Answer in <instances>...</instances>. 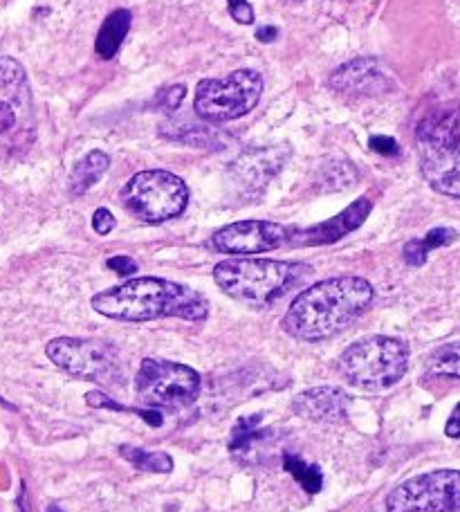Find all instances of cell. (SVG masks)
<instances>
[{
  "instance_id": "44dd1931",
  "label": "cell",
  "mask_w": 460,
  "mask_h": 512,
  "mask_svg": "<svg viewBox=\"0 0 460 512\" xmlns=\"http://www.w3.org/2000/svg\"><path fill=\"white\" fill-rule=\"evenodd\" d=\"M283 468L292 474L294 481H297L299 486L308 492V495H317L321 486H324V474H321V470L317 468V465L303 461L301 456L285 454Z\"/></svg>"
},
{
  "instance_id": "ba28073f",
  "label": "cell",
  "mask_w": 460,
  "mask_h": 512,
  "mask_svg": "<svg viewBox=\"0 0 460 512\" xmlns=\"http://www.w3.org/2000/svg\"><path fill=\"white\" fill-rule=\"evenodd\" d=\"M50 362L57 364L68 376L97 382L117 384L124 380V362L117 346L99 337H57L45 346Z\"/></svg>"
},
{
  "instance_id": "e0dca14e",
  "label": "cell",
  "mask_w": 460,
  "mask_h": 512,
  "mask_svg": "<svg viewBox=\"0 0 460 512\" xmlns=\"http://www.w3.org/2000/svg\"><path fill=\"white\" fill-rule=\"evenodd\" d=\"M0 102L27 108L32 102L27 75L21 63L12 57H0Z\"/></svg>"
},
{
  "instance_id": "8fae6325",
  "label": "cell",
  "mask_w": 460,
  "mask_h": 512,
  "mask_svg": "<svg viewBox=\"0 0 460 512\" xmlns=\"http://www.w3.org/2000/svg\"><path fill=\"white\" fill-rule=\"evenodd\" d=\"M290 241V230L272 221H238L218 230L207 245L220 254H263Z\"/></svg>"
},
{
  "instance_id": "d6986e66",
  "label": "cell",
  "mask_w": 460,
  "mask_h": 512,
  "mask_svg": "<svg viewBox=\"0 0 460 512\" xmlns=\"http://www.w3.org/2000/svg\"><path fill=\"white\" fill-rule=\"evenodd\" d=\"M131 23H133V16L128 9H115L113 14L106 16V21L99 27V34L95 41V50L101 59L108 61L115 57L119 48H122L128 30H131Z\"/></svg>"
},
{
  "instance_id": "4316f807",
  "label": "cell",
  "mask_w": 460,
  "mask_h": 512,
  "mask_svg": "<svg viewBox=\"0 0 460 512\" xmlns=\"http://www.w3.org/2000/svg\"><path fill=\"white\" fill-rule=\"evenodd\" d=\"M115 216L110 214V209L99 207L95 214H92V230H95L99 236H106L115 230Z\"/></svg>"
},
{
  "instance_id": "7c38bea8",
  "label": "cell",
  "mask_w": 460,
  "mask_h": 512,
  "mask_svg": "<svg viewBox=\"0 0 460 512\" xmlns=\"http://www.w3.org/2000/svg\"><path fill=\"white\" fill-rule=\"evenodd\" d=\"M288 146H256L232 164V176L245 191H261L288 162Z\"/></svg>"
},
{
  "instance_id": "4fadbf2b",
  "label": "cell",
  "mask_w": 460,
  "mask_h": 512,
  "mask_svg": "<svg viewBox=\"0 0 460 512\" xmlns=\"http://www.w3.org/2000/svg\"><path fill=\"white\" fill-rule=\"evenodd\" d=\"M330 88L348 97H375L389 93L391 79L384 75V70L375 59L360 57L339 66L330 75Z\"/></svg>"
},
{
  "instance_id": "836d02e7",
  "label": "cell",
  "mask_w": 460,
  "mask_h": 512,
  "mask_svg": "<svg viewBox=\"0 0 460 512\" xmlns=\"http://www.w3.org/2000/svg\"><path fill=\"white\" fill-rule=\"evenodd\" d=\"M48 512H63V510H61L59 506H50V508H48Z\"/></svg>"
},
{
  "instance_id": "5b68a950",
  "label": "cell",
  "mask_w": 460,
  "mask_h": 512,
  "mask_svg": "<svg viewBox=\"0 0 460 512\" xmlns=\"http://www.w3.org/2000/svg\"><path fill=\"white\" fill-rule=\"evenodd\" d=\"M409 367V346L398 337L371 335L348 346L337 362L346 382L382 391L400 382Z\"/></svg>"
},
{
  "instance_id": "9c48e42d",
  "label": "cell",
  "mask_w": 460,
  "mask_h": 512,
  "mask_svg": "<svg viewBox=\"0 0 460 512\" xmlns=\"http://www.w3.org/2000/svg\"><path fill=\"white\" fill-rule=\"evenodd\" d=\"M200 373L180 362L146 358L135 378L137 396L151 407H187L200 396Z\"/></svg>"
},
{
  "instance_id": "d6a6232c",
  "label": "cell",
  "mask_w": 460,
  "mask_h": 512,
  "mask_svg": "<svg viewBox=\"0 0 460 512\" xmlns=\"http://www.w3.org/2000/svg\"><path fill=\"white\" fill-rule=\"evenodd\" d=\"M256 36H259V41H274L276 39V27H261V30L256 32Z\"/></svg>"
},
{
  "instance_id": "484cf974",
  "label": "cell",
  "mask_w": 460,
  "mask_h": 512,
  "mask_svg": "<svg viewBox=\"0 0 460 512\" xmlns=\"http://www.w3.org/2000/svg\"><path fill=\"white\" fill-rule=\"evenodd\" d=\"M184 97H187V88H184L182 84L167 86V88L160 90L158 97H155V104H158L160 111L171 115V113L178 111L180 104L184 102Z\"/></svg>"
},
{
  "instance_id": "8992f818",
  "label": "cell",
  "mask_w": 460,
  "mask_h": 512,
  "mask_svg": "<svg viewBox=\"0 0 460 512\" xmlns=\"http://www.w3.org/2000/svg\"><path fill=\"white\" fill-rule=\"evenodd\" d=\"M119 203L137 221L160 225L178 218L187 209L189 187L171 171H140L119 191Z\"/></svg>"
},
{
  "instance_id": "7402d4cb",
  "label": "cell",
  "mask_w": 460,
  "mask_h": 512,
  "mask_svg": "<svg viewBox=\"0 0 460 512\" xmlns=\"http://www.w3.org/2000/svg\"><path fill=\"white\" fill-rule=\"evenodd\" d=\"M429 376L460 378V342L445 344L429 355L427 360Z\"/></svg>"
},
{
  "instance_id": "ffe728a7",
  "label": "cell",
  "mask_w": 460,
  "mask_h": 512,
  "mask_svg": "<svg viewBox=\"0 0 460 512\" xmlns=\"http://www.w3.org/2000/svg\"><path fill=\"white\" fill-rule=\"evenodd\" d=\"M456 241L458 232L452 230V227H436V230H431L425 239H416L404 245V261L413 265V268H420V265H425L431 250L447 248V245H452Z\"/></svg>"
},
{
  "instance_id": "2e32d148",
  "label": "cell",
  "mask_w": 460,
  "mask_h": 512,
  "mask_svg": "<svg viewBox=\"0 0 460 512\" xmlns=\"http://www.w3.org/2000/svg\"><path fill=\"white\" fill-rule=\"evenodd\" d=\"M164 140H176L200 149H223L229 137L220 133L214 124H189V122H164L160 128Z\"/></svg>"
},
{
  "instance_id": "6da1fadb",
  "label": "cell",
  "mask_w": 460,
  "mask_h": 512,
  "mask_svg": "<svg viewBox=\"0 0 460 512\" xmlns=\"http://www.w3.org/2000/svg\"><path fill=\"white\" fill-rule=\"evenodd\" d=\"M375 299L371 283L362 277H333L315 283L292 301L283 317L285 333L294 340L321 342L355 324Z\"/></svg>"
},
{
  "instance_id": "3957f363",
  "label": "cell",
  "mask_w": 460,
  "mask_h": 512,
  "mask_svg": "<svg viewBox=\"0 0 460 512\" xmlns=\"http://www.w3.org/2000/svg\"><path fill=\"white\" fill-rule=\"evenodd\" d=\"M460 111L440 106L422 117L416 128L420 171L431 189L460 200Z\"/></svg>"
},
{
  "instance_id": "52a82bcc",
  "label": "cell",
  "mask_w": 460,
  "mask_h": 512,
  "mask_svg": "<svg viewBox=\"0 0 460 512\" xmlns=\"http://www.w3.org/2000/svg\"><path fill=\"white\" fill-rule=\"evenodd\" d=\"M263 88V75L252 68H238L225 79H202L193 97V113L209 124L241 120L259 104Z\"/></svg>"
},
{
  "instance_id": "5bb4252c",
  "label": "cell",
  "mask_w": 460,
  "mask_h": 512,
  "mask_svg": "<svg viewBox=\"0 0 460 512\" xmlns=\"http://www.w3.org/2000/svg\"><path fill=\"white\" fill-rule=\"evenodd\" d=\"M371 200L360 198L355 200L353 205H348L342 214L330 218V221L308 227V230H290V241L292 245H330L344 239L346 234L355 232L360 227L368 214H371Z\"/></svg>"
},
{
  "instance_id": "1f68e13d",
  "label": "cell",
  "mask_w": 460,
  "mask_h": 512,
  "mask_svg": "<svg viewBox=\"0 0 460 512\" xmlns=\"http://www.w3.org/2000/svg\"><path fill=\"white\" fill-rule=\"evenodd\" d=\"M445 434L449 438H460V402L456 405V409L452 411V416H449V420H447Z\"/></svg>"
},
{
  "instance_id": "603a6c76",
  "label": "cell",
  "mask_w": 460,
  "mask_h": 512,
  "mask_svg": "<svg viewBox=\"0 0 460 512\" xmlns=\"http://www.w3.org/2000/svg\"><path fill=\"white\" fill-rule=\"evenodd\" d=\"M263 438L261 429V414H254L250 418L236 420L232 429V436H229V452L241 454L247 452L254 443H259Z\"/></svg>"
},
{
  "instance_id": "cb8c5ba5",
  "label": "cell",
  "mask_w": 460,
  "mask_h": 512,
  "mask_svg": "<svg viewBox=\"0 0 460 512\" xmlns=\"http://www.w3.org/2000/svg\"><path fill=\"white\" fill-rule=\"evenodd\" d=\"M124 459L135 465L142 472H155V474H169L173 470V461L169 454L164 452H146L137 450V447H122Z\"/></svg>"
},
{
  "instance_id": "83f0119b",
  "label": "cell",
  "mask_w": 460,
  "mask_h": 512,
  "mask_svg": "<svg viewBox=\"0 0 460 512\" xmlns=\"http://www.w3.org/2000/svg\"><path fill=\"white\" fill-rule=\"evenodd\" d=\"M227 5H229V14H232L236 23L241 25L254 23V9L247 0H227Z\"/></svg>"
},
{
  "instance_id": "f1b7e54d",
  "label": "cell",
  "mask_w": 460,
  "mask_h": 512,
  "mask_svg": "<svg viewBox=\"0 0 460 512\" xmlns=\"http://www.w3.org/2000/svg\"><path fill=\"white\" fill-rule=\"evenodd\" d=\"M106 265L115 274H119V277H133L137 272V263L131 259V256H113V259H108Z\"/></svg>"
},
{
  "instance_id": "4dcf8cb0",
  "label": "cell",
  "mask_w": 460,
  "mask_h": 512,
  "mask_svg": "<svg viewBox=\"0 0 460 512\" xmlns=\"http://www.w3.org/2000/svg\"><path fill=\"white\" fill-rule=\"evenodd\" d=\"M16 124V111L9 104L0 102V135H5Z\"/></svg>"
},
{
  "instance_id": "7a4b0ae2",
  "label": "cell",
  "mask_w": 460,
  "mask_h": 512,
  "mask_svg": "<svg viewBox=\"0 0 460 512\" xmlns=\"http://www.w3.org/2000/svg\"><path fill=\"white\" fill-rule=\"evenodd\" d=\"M92 308L108 319L133 324L164 317L202 322L209 315V301L198 290L160 277L128 279L122 286L99 292L92 297Z\"/></svg>"
},
{
  "instance_id": "d4e9b609",
  "label": "cell",
  "mask_w": 460,
  "mask_h": 512,
  "mask_svg": "<svg viewBox=\"0 0 460 512\" xmlns=\"http://www.w3.org/2000/svg\"><path fill=\"white\" fill-rule=\"evenodd\" d=\"M86 402L90 407H97V409H113V411H131V414H137L142 416L146 423H149L151 427H160L162 425V414L158 409H140V407H124V405H117L115 400H110L104 391H90L86 393Z\"/></svg>"
},
{
  "instance_id": "f546056e",
  "label": "cell",
  "mask_w": 460,
  "mask_h": 512,
  "mask_svg": "<svg viewBox=\"0 0 460 512\" xmlns=\"http://www.w3.org/2000/svg\"><path fill=\"white\" fill-rule=\"evenodd\" d=\"M371 149L380 155H386V158H391V155H398L400 153V146L398 142L393 140V137H386V135H375L371 137Z\"/></svg>"
},
{
  "instance_id": "9a60e30c",
  "label": "cell",
  "mask_w": 460,
  "mask_h": 512,
  "mask_svg": "<svg viewBox=\"0 0 460 512\" xmlns=\"http://www.w3.org/2000/svg\"><path fill=\"white\" fill-rule=\"evenodd\" d=\"M351 398L337 387H312L292 400L294 414L312 423H339L348 416Z\"/></svg>"
},
{
  "instance_id": "30bf717a",
  "label": "cell",
  "mask_w": 460,
  "mask_h": 512,
  "mask_svg": "<svg viewBox=\"0 0 460 512\" xmlns=\"http://www.w3.org/2000/svg\"><path fill=\"white\" fill-rule=\"evenodd\" d=\"M389 512H460V472L438 470L400 483L386 497Z\"/></svg>"
},
{
  "instance_id": "277c9868",
  "label": "cell",
  "mask_w": 460,
  "mask_h": 512,
  "mask_svg": "<svg viewBox=\"0 0 460 512\" xmlns=\"http://www.w3.org/2000/svg\"><path fill=\"white\" fill-rule=\"evenodd\" d=\"M306 265L274 259H229L214 268L216 286L232 299L265 306L288 292Z\"/></svg>"
},
{
  "instance_id": "ac0fdd59",
  "label": "cell",
  "mask_w": 460,
  "mask_h": 512,
  "mask_svg": "<svg viewBox=\"0 0 460 512\" xmlns=\"http://www.w3.org/2000/svg\"><path fill=\"white\" fill-rule=\"evenodd\" d=\"M110 169V155L104 151H90L81 158L68 178L70 196H84Z\"/></svg>"
}]
</instances>
